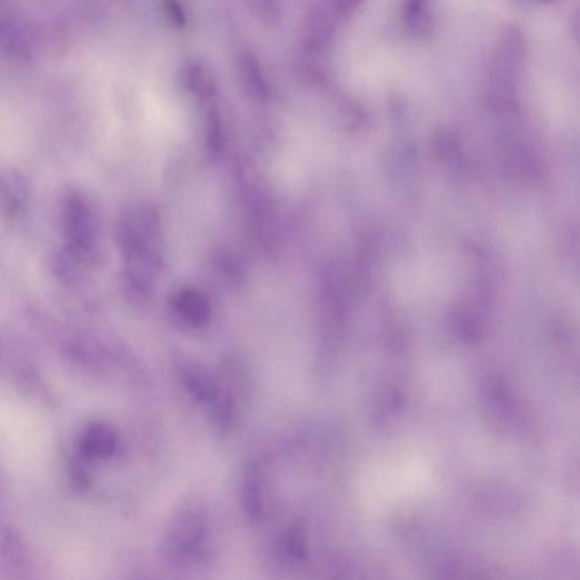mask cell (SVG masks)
Wrapping results in <instances>:
<instances>
[{"label":"cell","mask_w":580,"mask_h":580,"mask_svg":"<svg viewBox=\"0 0 580 580\" xmlns=\"http://www.w3.org/2000/svg\"><path fill=\"white\" fill-rule=\"evenodd\" d=\"M61 223L66 241L60 266L66 277H78L79 267L88 262L96 247L97 220L90 202L78 192L64 198Z\"/></svg>","instance_id":"6da1fadb"},{"label":"cell","mask_w":580,"mask_h":580,"mask_svg":"<svg viewBox=\"0 0 580 580\" xmlns=\"http://www.w3.org/2000/svg\"><path fill=\"white\" fill-rule=\"evenodd\" d=\"M209 538V516L204 503L187 499L173 511L163 539V550L172 562L196 561Z\"/></svg>","instance_id":"7a4b0ae2"},{"label":"cell","mask_w":580,"mask_h":580,"mask_svg":"<svg viewBox=\"0 0 580 580\" xmlns=\"http://www.w3.org/2000/svg\"><path fill=\"white\" fill-rule=\"evenodd\" d=\"M250 392L248 373L239 362L227 360L216 376V392L210 402L217 428L228 433L238 426Z\"/></svg>","instance_id":"3957f363"},{"label":"cell","mask_w":580,"mask_h":580,"mask_svg":"<svg viewBox=\"0 0 580 580\" xmlns=\"http://www.w3.org/2000/svg\"><path fill=\"white\" fill-rule=\"evenodd\" d=\"M32 558L20 532L8 521L0 520V578L27 579Z\"/></svg>","instance_id":"277c9868"},{"label":"cell","mask_w":580,"mask_h":580,"mask_svg":"<svg viewBox=\"0 0 580 580\" xmlns=\"http://www.w3.org/2000/svg\"><path fill=\"white\" fill-rule=\"evenodd\" d=\"M118 432L106 422L88 424L78 441L77 453L86 462L110 459L119 450Z\"/></svg>","instance_id":"5b68a950"},{"label":"cell","mask_w":580,"mask_h":580,"mask_svg":"<svg viewBox=\"0 0 580 580\" xmlns=\"http://www.w3.org/2000/svg\"><path fill=\"white\" fill-rule=\"evenodd\" d=\"M243 512L252 526L260 524L268 512V486L261 463L253 462L248 469L241 490Z\"/></svg>","instance_id":"8992f818"},{"label":"cell","mask_w":580,"mask_h":580,"mask_svg":"<svg viewBox=\"0 0 580 580\" xmlns=\"http://www.w3.org/2000/svg\"><path fill=\"white\" fill-rule=\"evenodd\" d=\"M30 191L26 179L13 168H0V210L12 217L24 211Z\"/></svg>","instance_id":"52a82bcc"},{"label":"cell","mask_w":580,"mask_h":580,"mask_svg":"<svg viewBox=\"0 0 580 580\" xmlns=\"http://www.w3.org/2000/svg\"><path fill=\"white\" fill-rule=\"evenodd\" d=\"M180 379L187 391L198 401L210 403L216 392V377L198 364L180 368Z\"/></svg>","instance_id":"ba28073f"},{"label":"cell","mask_w":580,"mask_h":580,"mask_svg":"<svg viewBox=\"0 0 580 580\" xmlns=\"http://www.w3.org/2000/svg\"><path fill=\"white\" fill-rule=\"evenodd\" d=\"M282 554L292 561H304L308 556V539L302 527L289 528L281 539Z\"/></svg>","instance_id":"9c48e42d"},{"label":"cell","mask_w":580,"mask_h":580,"mask_svg":"<svg viewBox=\"0 0 580 580\" xmlns=\"http://www.w3.org/2000/svg\"><path fill=\"white\" fill-rule=\"evenodd\" d=\"M179 310L182 317L194 327L204 326L210 317L207 302L196 294L184 297L179 303Z\"/></svg>","instance_id":"30bf717a"},{"label":"cell","mask_w":580,"mask_h":580,"mask_svg":"<svg viewBox=\"0 0 580 580\" xmlns=\"http://www.w3.org/2000/svg\"><path fill=\"white\" fill-rule=\"evenodd\" d=\"M430 0H408L404 8V20L408 26L421 31L426 28L429 18Z\"/></svg>","instance_id":"8fae6325"},{"label":"cell","mask_w":580,"mask_h":580,"mask_svg":"<svg viewBox=\"0 0 580 580\" xmlns=\"http://www.w3.org/2000/svg\"><path fill=\"white\" fill-rule=\"evenodd\" d=\"M240 72L246 83H248L257 92H266L264 77L256 61L250 54H243L240 62Z\"/></svg>","instance_id":"7c38bea8"},{"label":"cell","mask_w":580,"mask_h":580,"mask_svg":"<svg viewBox=\"0 0 580 580\" xmlns=\"http://www.w3.org/2000/svg\"><path fill=\"white\" fill-rule=\"evenodd\" d=\"M188 87L197 93H208L212 90L213 81L210 72L200 66H192L186 73Z\"/></svg>","instance_id":"4fadbf2b"},{"label":"cell","mask_w":580,"mask_h":580,"mask_svg":"<svg viewBox=\"0 0 580 580\" xmlns=\"http://www.w3.org/2000/svg\"><path fill=\"white\" fill-rule=\"evenodd\" d=\"M166 12L170 20L176 22L177 26L182 27L184 26V13L183 11L178 7V3L172 2V0H168L166 2Z\"/></svg>","instance_id":"5bb4252c"},{"label":"cell","mask_w":580,"mask_h":580,"mask_svg":"<svg viewBox=\"0 0 580 580\" xmlns=\"http://www.w3.org/2000/svg\"><path fill=\"white\" fill-rule=\"evenodd\" d=\"M8 357L4 344L0 341V376H4L8 371Z\"/></svg>","instance_id":"9a60e30c"},{"label":"cell","mask_w":580,"mask_h":580,"mask_svg":"<svg viewBox=\"0 0 580 580\" xmlns=\"http://www.w3.org/2000/svg\"><path fill=\"white\" fill-rule=\"evenodd\" d=\"M542 2H551V0H542Z\"/></svg>","instance_id":"2e32d148"}]
</instances>
